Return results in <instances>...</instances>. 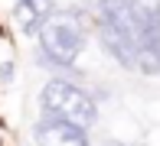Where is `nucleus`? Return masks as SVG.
<instances>
[{
    "label": "nucleus",
    "mask_w": 160,
    "mask_h": 146,
    "mask_svg": "<svg viewBox=\"0 0 160 146\" xmlns=\"http://www.w3.org/2000/svg\"><path fill=\"white\" fill-rule=\"evenodd\" d=\"M33 140L36 146H88V130L72 127L65 120H56V117L39 114V120L33 123Z\"/></svg>",
    "instance_id": "nucleus-3"
},
{
    "label": "nucleus",
    "mask_w": 160,
    "mask_h": 146,
    "mask_svg": "<svg viewBox=\"0 0 160 146\" xmlns=\"http://www.w3.org/2000/svg\"><path fill=\"white\" fill-rule=\"evenodd\" d=\"M0 81H3V84L13 81V62H3V65H0Z\"/></svg>",
    "instance_id": "nucleus-5"
},
{
    "label": "nucleus",
    "mask_w": 160,
    "mask_h": 146,
    "mask_svg": "<svg viewBox=\"0 0 160 146\" xmlns=\"http://www.w3.org/2000/svg\"><path fill=\"white\" fill-rule=\"evenodd\" d=\"M56 16V0H17L13 3V20L26 36H36L46 20Z\"/></svg>",
    "instance_id": "nucleus-4"
},
{
    "label": "nucleus",
    "mask_w": 160,
    "mask_h": 146,
    "mask_svg": "<svg viewBox=\"0 0 160 146\" xmlns=\"http://www.w3.org/2000/svg\"><path fill=\"white\" fill-rule=\"evenodd\" d=\"M108 146H128V143H118V140H108Z\"/></svg>",
    "instance_id": "nucleus-6"
},
{
    "label": "nucleus",
    "mask_w": 160,
    "mask_h": 146,
    "mask_svg": "<svg viewBox=\"0 0 160 146\" xmlns=\"http://www.w3.org/2000/svg\"><path fill=\"white\" fill-rule=\"evenodd\" d=\"M39 39V52L42 62H49L52 68H72L75 58L82 55L85 49V33L75 20L69 16H52L42 23V29L36 33Z\"/></svg>",
    "instance_id": "nucleus-2"
},
{
    "label": "nucleus",
    "mask_w": 160,
    "mask_h": 146,
    "mask_svg": "<svg viewBox=\"0 0 160 146\" xmlns=\"http://www.w3.org/2000/svg\"><path fill=\"white\" fill-rule=\"evenodd\" d=\"M39 111L46 117H56V120H65L72 127L88 130L92 123L98 120V104L85 88L65 81V78H49L39 91Z\"/></svg>",
    "instance_id": "nucleus-1"
}]
</instances>
